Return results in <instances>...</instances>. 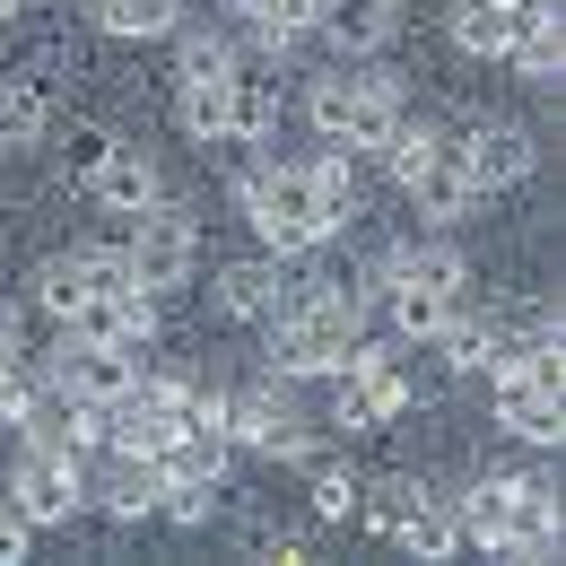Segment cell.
<instances>
[{
  "label": "cell",
  "mask_w": 566,
  "mask_h": 566,
  "mask_svg": "<svg viewBox=\"0 0 566 566\" xmlns=\"http://www.w3.org/2000/svg\"><path fill=\"white\" fill-rule=\"evenodd\" d=\"M357 349V287H296L271 314V366L280 375H332Z\"/></svg>",
  "instance_id": "6da1fadb"
},
{
  "label": "cell",
  "mask_w": 566,
  "mask_h": 566,
  "mask_svg": "<svg viewBox=\"0 0 566 566\" xmlns=\"http://www.w3.org/2000/svg\"><path fill=\"white\" fill-rule=\"evenodd\" d=\"M244 210H253V235H262L271 253H305V244H323V235L349 227V218L323 201L314 166H253V175H244Z\"/></svg>",
  "instance_id": "7a4b0ae2"
},
{
  "label": "cell",
  "mask_w": 566,
  "mask_h": 566,
  "mask_svg": "<svg viewBox=\"0 0 566 566\" xmlns=\"http://www.w3.org/2000/svg\"><path fill=\"white\" fill-rule=\"evenodd\" d=\"M305 114H314V132L332 148H384L392 123H401V87L384 71H332V78H314Z\"/></svg>",
  "instance_id": "3957f363"
},
{
  "label": "cell",
  "mask_w": 566,
  "mask_h": 566,
  "mask_svg": "<svg viewBox=\"0 0 566 566\" xmlns=\"http://www.w3.org/2000/svg\"><path fill=\"white\" fill-rule=\"evenodd\" d=\"M53 384L71 392V401H114V392H132L140 384V340H71L62 332V349H53Z\"/></svg>",
  "instance_id": "277c9868"
},
{
  "label": "cell",
  "mask_w": 566,
  "mask_h": 566,
  "mask_svg": "<svg viewBox=\"0 0 566 566\" xmlns=\"http://www.w3.org/2000/svg\"><path fill=\"white\" fill-rule=\"evenodd\" d=\"M87 480H78V453H53V444H27L18 453V471H9V505L27 514V523H71Z\"/></svg>",
  "instance_id": "5b68a950"
},
{
  "label": "cell",
  "mask_w": 566,
  "mask_h": 566,
  "mask_svg": "<svg viewBox=\"0 0 566 566\" xmlns=\"http://www.w3.org/2000/svg\"><path fill=\"white\" fill-rule=\"evenodd\" d=\"M332 375H340V427H384V419L410 410V375H401L384 349H366V340H357Z\"/></svg>",
  "instance_id": "8992f818"
},
{
  "label": "cell",
  "mask_w": 566,
  "mask_h": 566,
  "mask_svg": "<svg viewBox=\"0 0 566 566\" xmlns=\"http://www.w3.org/2000/svg\"><path fill=\"white\" fill-rule=\"evenodd\" d=\"M227 96H235V53L218 35L184 44V132L192 140H227Z\"/></svg>",
  "instance_id": "52a82bcc"
},
{
  "label": "cell",
  "mask_w": 566,
  "mask_h": 566,
  "mask_svg": "<svg viewBox=\"0 0 566 566\" xmlns=\"http://www.w3.org/2000/svg\"><path fill=\"white\" fill-rule=\"evenodd\" d=\"M192 253H201L192 218L166 210V201H148V210H140V244H132V271H140V287H148V296L184 287V280H192Z\"/></svg>",
  "instance_id": "ba28073f"
},
{
  "label": "cell",
  "mask_w": 566,
  "mask_h": 566,
  "mask_svg": "<svg viewBox=\"0 0 566 566\" xmlns=\"http://www.w3.org/2000/svg\"><path fill=\"white\" fill-rule=\"evenodd\" d=\"M401 192L419 201L427 218H462V210H480V184H471V166H462V140L453 132H436L427 140V157L401 175Z\"/></svg>",
  "instance_id": "9c48e42d"
},
{
  "label": "cell",
  "mask_w": 566,
  "mask_h": 566,
  "mask_svg": "<svg viewBox=\"0 0 566 566\" xmlns=\"http://www.w3.org/2000/svg\"><path fill=\"white\" fill-rule=\"evenodd\" d=\"M210 419H218V436H227V444H262V453H305V436L287 427V410H280V392H271V384H253V392H227V401L210 392Z\"/></svg>",
  "instance_id": "30bf717a"
},
{
  "label": "cell",
  "mask_w": 566,
  "mask_h": 566,
  "mask_svg": "<svg viewBox=\"0 0 566 566\" xmlns=\"http://www.w3.org/2000/svg\"><path fill=\"white\" fill-rule=\"evenodd\" d=\"M62 332H71V340H140V349H148V332H157V296H148V287H132V296H96V287H87L71 314H62Z\"/></svg>",
  "instance_id": "8fae6325"
},
{
  "label": "cell",
  "mask_w": 566,
  "mask_h": 566,
  "mask_svg": "<svg viewBox=\"0 0 566 566\" xmlns=\"http://www.w3.org/2000/svg\"><path fill=\"white\" fill-rule=\"evenodd\" d=\"M87 192H96L105 210L140 218L148 201H157V157H148L140 140H105V148H96V166H87Z\"/></svg>",
  "instance_id": "7c38bea8"
},
{
  "label": "cell",
  "mask_w": 566,
  "mask_h": 566,
  "mask_svg": "<svg viewBox=\"0 0 566 566\" xmlns=\"http://www.w3.org/2000/svg\"><path fill=\"white\" fill-rule=\"evenodd\" d=\"M384 305H392V332L427 349V340L462 314V287H427V280H410L401 262H384Z\"/></svg>",
  "instance_id": "4fadbf2b"
},
{
  "label": "cell",
  "mask_w": 566,
  "mask_h": 566,
  "mask_svg": "<svg viewBox=\"0 0 566 566\" xmlns=\"http://www.w3.org/2000/svg\"><path fill=\"white\" fill-rule=\"evenodd\" d=\"M496 558H558V496L549 480H514V505H505V541H496Z\"/></svg>",
  "instance_id": "5bb4252c"
},
{
  "label": "cell",
  "mask_w": 566,
  "mask_h": 566,
  "mask_svg": "<svg viewBox=\"0 0 566 566\" xmlns=\"http://www.w3.org/2000/svg\"><path fill=\"white\" fill-rule=\"evenodd\" d=\"M462 166H471V184L489 201L496 184H523L532 175V132L523 123H480V132H462Z\"/></svg>",
  "instance_id": "9a60e30c"
},
{
  "label": "cell",
  "mask_w": 566,
  "mask_h": 566,
  "mask_svg": "<svg viewBox=\"0 0 566 566\" xmlns=\"http://www.w3.org/2000/svg\"><path fill=\"white\" fill-rule=\"evenodd\" d=\"M323 35H332V53L340 62H366L384 35H392V0H323V18H314Z\"/></svg>",
  "instance_id": "2e32d148"
},
{
  "label": "cell",
  "mask_w": 566,
  "mask_h": 566,
  "mask_svg": "<svg viewBox=\"0 0 566 566\" xmlns=\"http://www.w3.org/2000/svg\"><path fill=\"white\" fill-rule=\"evenodd\" d=\"M96 505H105L114 523L148 514V505H157V462H148V453H114V471L96 480Z\"/></svg>",
  "instance_id": "e0dca14e"
},
{
  "label": "cell",
  "mask_w": 566,
  "mask_h": 566,
  "mask_svg": "<svg viewBox=\"0 0 566 566\" xmlns=\"http://www.w3.org/2000/svg\"><path fill=\"white\" fill-rule=\"evenodd\" d=\"M505 505H514V480H480V489H462V505H453V523H462V549H489L505 541Z\"/></svg>",
  "instance_id": "ac0fdd59"
},
{
  "label": "cell",
  "mask_w": 566,
  "mask_h": 566,
  "mask_svg": "<svg viewBox=\"0 0 566 566\" xmlns=\"http://www.w3.org/2000/svg\"><path fill=\"white\" fill-rule=\"evenodd\" d=\"M44 123H53L44 87H35V78H0V148H35Z\"/></svg>",
  "instance_id": "d6986e66"
},
{
  "label": "cell",
  "mask_w": 566,
  "mask_h": 566,
  "mask_svg": "<svg viewBox=\"0 0 566 566\" xmlns=\"http://www.w3.org/2000/svg\"><path fill=\"white\" fill-rule=\"evenodd\" d=\"M218 296H227V314L271 323V314H280V271H271V262H235V271L218 280Z\"/></svg>",
  "instance_id": "ffe728a7"
},
{
  "label": "cell",
  "mask_w": 566,
  "mask_h": 566,
  "mask_svg": "<svg viewBox=\"0 0 566 566\" xmlns=\"http://www.w3.org/2000/svg\"><path fill=\"white\" fill-rule=\"evenodd\" d=\"M392 541L419 549V558H462V523H453V505H436V496H419V514H410Z\"/></svg>",
  "instance_id": "44dd1931"
},
{
  "label": "cell",
  "mask_w": 566,
  "mask_h": 566,
  "mask_svg": "<svg viewBox=\"0 0 566 566\" xmlns=\"http://www.w3.org/2000/svg\"><path fill=\"white\" fill-rule=\"evenodd\" d=\"M453 44H462L471 62H496V53H505V9H496V0H453Z\"/></svg>",
  "instance_id": "7402d4cb"
},
{
  "label": "cell",
  "mask_w": 566,
  "mask_h": 566,
  "mask_svg": "<svg viewBox=\"0 0 566 566\" xmlns=\"http://www.w3.org/2000/svg\"><path fill=\"white\" fill-rule=\"evenodd\" d=\"M87 18L105 35H166L175 27V0H87Z\"/></svg>",
  "instance_id": "603a6c76"
},
{
  "label": "cell",
  "mask_w": 566,
  "mask_h": 566,
  "mask_svg": "<svg viewBox=\"0 0 566 566\" xmlns=\"http://www.w3.org/2000/svg\"><path fill=\"white\" fill-rule=\"evenodd\" d=\"M71 262H78V287H96V296H132V287H140L132 244H87V253H71Z\"/></svg>",
  "instance_id": "cb8c5ba5"
},
{
  "label": "cell",
  "mask_w": 566,
  "mask_h": 566,
  "mask_svg": "<svg viewBox=\"0 0 566 566\" xmlns=\"http://www.w3.org/2000/svg\"><path fill=\"white\" fill-rule=\"evenodd\" d=\"M271 114H280V105H271V87H262L253 71H235V96H227V140H262V132H271Z\"/></svg>",
  "instance_id": "d4e9b609"
},
{
  "label": "cell",
  "mask_w": 566,
  "mask_h": 566,
  "mask_svg": "<svg viewBox=\"0 0 566 566\" xmlns=\"http://www.w3.org/2000/svg\"><path fill=\"white\" fill-rule=\"evenodd\" d=\"M244 18H253L262 44H287V35H305L323 18V0H244Z\"/></svg>",
  "instance_id": "484cf974"
},
{
  "label": "cell",
  "mask_w": 566,
  "mask_h": 566,
  "mask_svg": "<svg viewBox=\"0 0 566 566\" xmlns=\"http://www.w3.org/2000/svg\"><path fill=\"white\" fill-rule=\"evenodd\" d=\"M419 480H366V489H357V505H366V514H375V532H401V523H410V514H419Z\"/></svg>",
  "instance_id": "4316f807"
},
{
  "label": "cell",
  "mask_w": 566,
  "mask_h": 566,
  "mask_svg": "<svg viewBox=\"0 0 566 566\" xmlns=\"http://www.w3.org/2000/svg\"><path fill=\"white\" fill-rule=\"evenodd\" d=\"M558 27H541V35H514V44H505V62H514V71H532V78H549L558 71Z\"/></svg>",
  "instance_id": "83f0119b"
},
{
  "label": "cell",
  "mask_w": 566,
  "mask_h": 566,
  "mask_svg": "<svg viewBox=\"0 0 566 566\" xmlns=\"http://www.w3.org/2000/svg\"><path fill=\"white\" fill-rule=\"evenodd\" d=\"M314 514H323V523L357 514V480H349V471H314Z\"/></svg>",
  "instance_id": "f1b7e54d"
},
{
  "label": "cell",
  "mask_w": 566,
  "mask_h": 566,
  "mask_svg": "<svg viewBox=\"0 0 566 566\" xmlns=\"http://www.w3.org/2000/svg\"><path fill=\"white\" fill-rule=\"evenodd\" d=\"M35 296H44V314H53V323H62V314H71L78 296H87V287H78V262H53V271H44V280H35Z\"/></svg>",
  "instance_id": "f546056e"
},
{
  "label": "cell",
  "mask_w": 566,
  "mask_h": 566,
  "mask_svg": "<svg viewBox=\"0 0 566 566\" xmlns=\"http://www.w3.org/2000/svg\"><path fill=\"white\" fill-rule=\"evenodd\" d=\"M27 392H35V366H27L18 349H0V419H18V410H27Z\"/></svg>",
  "instance_id": "4dcf8cb0"
},
{
  "label": "cell",
  "mask_w": 566,
  "mask_h": 566,
  "mask_svg": "<svg viewBox=\"0 0 566 566\" xmlns=\"http://www.w3.org/2000/svg\"><path fill=\"white\" fill-rule=\"evenodd\" d=\"M27 532H35V523H27L18 505H0V566H9V558H27Z\"/></svg>",
  "instance_id": "1f68e13d"
},
{
  "label": "cell",
  "mask_w": 566,
  "mask_h": 566,
  "mask_svg": "<svg viewBox=\"0 0 566 566\" xmlns=\"http://www.w3.org/2000/svg\"><path fill=\"white\" fill-rule=\"evenodd\" d=\"M0 349H18V314L9 305H0Z\"/></svg>",
  "instance_id": "d6a6232c"
},
{
  "label": "cell",
  "mask_w": 566,
  "mask_h": 566,
  "mask_svg": "<svg viewBox=\"0 0 566 566\" xmlns=\"http://www.w3.org/2000/svg\"><path fill=\"white\" fill-rule=\"evenodd\" d=\"M9 9H18V0H0V18H9Z\"/></svg>",
  "instance_id": "836d02e7"
},
{
  "label": "cell",
  "mask_w": 566,
  "mask_h": 566,
  "mask_svg": "<svg viewBox=\"0 0 566 566\" xmlns=\"http://www.w3.org/2000/svg\"><path fill=\"white\" fill-rule=\"evenodd\" d=\"M235 9H244V0H235Z\"/></svg>",
  "instance_id": "e575fe53"
}]
</instances>
